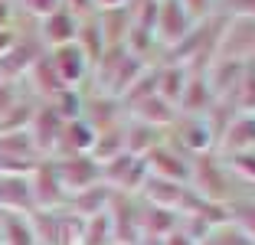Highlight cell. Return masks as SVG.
Instances as JSON below:
<instances>
[{"label":"cell","instance_id":"cell-15","mask_svg":"<svg viewBox=\"0 0 255 245\" xmlns=\"http://www.w3.org/2000/svg\"><path fill=\"white\" fill-rule=\"evenodd\" d=\"M213 102H216V98H213L206 79H203V75H187V85H183V95H180V108L183 112H187L190 118H196V115L210 112Z\"/></svg>","mask_w":255,"mask_h":245},{"label":"cell","instance_id":"cell-9","mask_svg":"<svg viewBox=\"0 0 255 245\" xmlns=\"http://www.w3.org/2000/svg\"><path fill=\"white\" fill-rule=\"evenodd\" d=\"M92 144H95V127H89L85 118H72L62 124V134H59V141H56V147L66 157H79L85 150H92Z\"/></svg>","mask_w":255,"mask_h":245},{"label":"cell","instance_id":"cell-40","mask_svg":"<svg viewBox=\"0 0 255 245\" xmlns=\"http://www.w3.org/2000/svg\"><path fill=\"white\" fill-rule=\"evenodd\" d=\"M33 167H36V160H30V157H0V173L3 177H23Z\"/></svg>","mask_w":255,"mask_h":245},{"label":"cell","instance_id":"cell-32","mask_svg":"<svg viewBox=\"0 0 255 245\" xmlns=\"http://www.w3.org/2000/svg\"><path fill=\"white\" fill-rule=\"evenodd\" d=\"M0 157H30L36 160V147H33L26 131H13V134H0Z\"/></svg>","mask_w":255,"mask_h":245},{"label":"cell","instance_id":"cell-11","mask_svg":"<svg viewBox=\"0 0 255 245\" xmlns=\"http://www.w3.org/2000/svg\"><path fill=\"white\" fill-rule=\"evenodd\" d=\"M219 141H223V147L229 150V154H246V150H252L255 147V115L242 112L239 118H233L226 124Z\"/></svg>","mask_w":255,"mask_h":245},{"label":"cell","instance_id":"cell-37","mask_svg":"<svg viewBox=\"0 0 255 245\" xmlns=\"http://www.w3.org/2000/svg\"><path fill=\"white\" fill-rule=\"evenodd\" d=\"M236 92H239V108L246 115H255V62L242 66V79L236 85Z\"/></svg>","mask_w":255,"mask_h":245},{"label":"cell","instance_id":"cell-36","mask_svg":"<svg viewBox=\"0 0 255 245\" xmlns=\"http://www.w3.org/2000/svg\"><path fill=\"white\" fill-rule=\"evenodd\" d=\"M131 167H134V157L128 154V150H121L118 157L105 160V167H102V177H105L108 183L125 186V183H128V173H131Z\"/></svg>","mask_w":255,"mask_h":245},{"label":"cell","instance_id":"cell-38","mask_svg":"<svg viewBox=\"0 0 255 245\" xmlns=\"http://www.w3.org/2000/svg\"><path fill=\"white\" fill-rule=\"evenodd\" d=\"M154 89H157V72H147V69H144V72L134 79V85H131L121 98H125L128 108H134L137 102H144L147 95H154Z\"/></svg>","mask_w":255,"mask_h":245},{"label":"cell","instance_id":"cell-18","mask_svg":"<svg viewBox=\"0 0 255 245\" xmlns=\"http://www.w3.org/2000/svg\"><path fill=\"white\" fill-rule=\"evenodd\" d=\"M183 85H187V69L183 66H164L157 72V89H154V95L177 108V105H180V95H183Z\"/></svg>","mask_w":255,"mask_h":245},{"label":"cell","instance_id":"cell-31","mask_svg":"<svg viewBox=\"0 0 255 245\" xmlns=\"http://www.w3.org/2000/svg\"><path fill=\"white\" fill-rule=\"evenodd\" d=\"M144 229H147L150 236L167 239L170 232H177V213H173V209L150 206V209H147V216H144Z\"/></svg>","mask_w":255,"mask_h":245},{"label":"cell","instance_id":"cell-33","mask_svg":"<svg viewBox=\"0 0 255 245\" xmlns=\"http://www.w3.org/2000/svg\"><path fill=\"white\" fill-rule=\"evenodd\" d=\"M33 236L36 239H46V245H59V236H62V219H56L49 209H39L36 216H33L30 223Z\"/></svg>","mask_w":255,"mask_h":245},{"label":"cell","instance_id":"cell-5","mask_svg":"<svg viewBox=\"0 0 255 245\" xmlns=\"http://www.w3.org/2000/svg\"><path fill=\"white\" fill-rule=\"evenodd\" d=\"M49 62H53L56 75H59V82L66 85V89L69 85H79V82L85 79V72H89V59H85L82 49L75 46V39L66 43V46H56L53 56H49Z\"/></svg>","mask_w":255,"mask_h":245},{"label":"cell","instance_id":"cell-35","mask_svg":"<svg viewBox=\"0 0 255 245\" xmlns=\"http://www.w3.org/2000/svg\"><path fill=\"white\" fill-rule=\"evenodd\" d=\"M121 59H125V46H105V49H102V56H98V62H95V79L102 82L105 89H108V82H112L115 69L121 66Z\"/></svg>","mask_w":255,"mask_h":245},{"label":"cell","instance_id":"cell-27","mask_svg":"<svg viewBox=\"0 0 255 245\" xmlns=\"http://www.w3.org/2000/svg\"><path fill=\"white\" fill-rule=\"evenodd\" d=\"M157 147V137H154V127H147V124H131L125 131V150L131 157H147L150 150Z\"/></svg>","mask_w":255,"mask_h":245},{"label":"cell","instance_id":"cell-8","mask_svg":"<svg viewBox=\"0 0 255 245\" xmlns=\"http://www.w3.org/2000/svg\"><path fill=\"white\" fill-rule=\"evenodd\" d=\"M108 219H112V239H118L121 245H137V232H141V226H137V216L134 209H131V203L125 200V196H115L108 200Z\"/></svg>","mask_w":255,"mask_h":245},{"label":"cell","instance_id":"cell-39","mask_svg":"<svg viewBox=\"0 0 255 245\" xmlns=\"http://www.w3.org/2000/svg\"><path fill=\"white\" fill-rule=\"evenodd\" d=\"M82 108H89V115H92L89 127H95V124H98V131H105V127H112V115H115V98L102 95V98H95V102H92V105H82Z\"/></svg>","mask_w":255,"mask_h":245},{"label":"cell","instance_id":"cell-41","mask_svg":"<svg viewBox=\"0 0 255 245\" xmlns=\"http://www.w3.org/2000/svg\"><path fill=\"white\" fill-rule=\"evenodd\" d=\"M157 7H160V0H141V13L134 16V26H144V30L154 33V26H157Z\"/></svg>","mask_w":255,"mask_h":245},{"label":"cell","instance_id":"cell-47","mask_svg":"<svg viewBox=\"0 0 255 245\" xmlns=\"http://www.w3.org/2000/svg\"><path fill=\"white\" fill-rule=\"evenodd\" d=\"M239 16H255V0H226Z\"/></svg>","mask_w":255,"mask_h":245},{"label":"cell","instance_id":"cell-52","mask_svg":"<svg viewBox=\"0 0 255 245\" xmlns=\"http://www.w3.org/2000/svg\"><path fill=\"white\" fill-rule=\"evenodd\" d=\"M92 3H98L102 10H118V7H125L128 0H92Z\"/></svg>","mask_w":255,"mask_h":245},{"label":"cell","instance_id":"cell-53","mask_svg":"<svg viewBox=\"0 0 255 245\" xmlns=\"http://www.w3.org/2000/svg\"><path fill=\"white\" fill-rule=\"evenodd\" d=\"M0 245H3V236H0Z\"/></svg>","mask_w":255,"mask_h":245},{"label":"cell","instance_id":"cell-10","mask_svg":"<svg viewBox=\"0 0 255 245\" xmlns=\"http://www.w3.org/2000/svg\"><path fill=\"white\" fill-rule=\"evenodd\" d=\"M36 59H39V46L30 43V39H20V43H13L3 56H0V79L3 82L16 79V75L26 72Z\"/></svg>","mask_w":255,"mask_h":245},{"label":"cell","instance_id":"cell-16","mask_svg":"<svg viewBox=\"0 0 255 245\" xmlns=\"http://www.w3.org/2000/svg\"><path fill=\"white\" fill-rule=\"evenodd\" d=\"M177 141H180L183 147H190V150L206 154V150H210V144L216 141V137H213L206 118H183L180 124H177Z\"/></svg>","mask_w":255,"mask_h":245},{"label":"cell","instance_id":"cell-28","mask_svg":"<svg viewBox=\"0 0 255 245\" xmlns=\"http://www.w3.org/2000/svg\"><path fill=\"white\" fill-rule=\"evenodd\" d=\"M30 72H33V82H36V89L43 92V95H59V92L66 89V85L59 82V75H56L49 56H39V59L30 66Z\"/></svg>","mask_w":255,"mask_h":245},{"label":"cell","instance_id":"cell-34","mask_svg":"<svg viewBox=\"0 0 255 245\" xmlns=\"http://www.w3.org/2000/svg\"><path fill=\"white\" fill-rule=\"evenodd\" d=\"M125 52L128 56H134V59H141L144 62V56H147L150 52V46H154V33L150 30H144V26H134V23H131V26H128V33H125Z\"/></svg>","mask_w":255,"mask_h":245},{"label":"cell","instance_id":"cell-45","mask_svg":"<svg viewBox=\"0 0 255 245\" xmlns=\"http://www.w3.org/2000/svg\"><path fill=\"white\" fill-rule=\"evenodd\" d=\"M23 7L30 10V13H36V16H49L53 10L62 7V0H23Z\"/></svg>","mask_w":255,"mask_h":245},{"label":"cell","instance_id":"cell-21","mask_svg":"<svg viewBox=\"0 0 255 245\" xmlns=\"http://www.w3.org/2000/svg\"><path fill=\"white\" fill-rule=\"evenodd\" d=\"M75 46L82 49V56L89 62H98L102 49H105V39H102V30H98V20L89 16V20L79 23V30H75Z\"/></svg>","mask_w":255,"mask_h":245},{"label":"cell","instance_id":"cell-6","mask_svg":"<svg viewBox=\"0 0 255 245\" xmlns=\"http://www.w3.org/2000/svg\"><path fill=\"white\" fill-rule=\"evenodd\" d=\"M193 177H196V186L203 190V200L210 203H223L229 196V180H226V170H219V163L213 160L210 154H203L193 167Z\"/></svg>","mask_w":255,"mask_h":245},{"label":"cell","instance_id":"cell-43","mask_svg":"<svg viewBox=\"0 0 255 245\" xmlns=\"http://www.w3.org/2000/svg\"><path fill=\"white\" fill-rule=\"evenodd\" d=\"M236 223L242 236H255V206H239L236 209Z\"/></svg>","mask_w":255,"mask_h":245},{"label":"cell","instance_id":"cell-49","mask_svg":"<svg viewBox=\"0 0 255 245\" xmlns=\"http://www.w3.org/2000/svg\"><path fill=\"white\" fill-rule=\"evenodd\" d=\"M13 43H16V39H13V33H10V30H0V56H3V52H7Z\"/></svg>","mask_w":255,"mask_h":245},{"label":"cell","instance_id":"cell-2","mask_svg":"<svg viewBox=\"0 0 255 245\" xmlns=\"http://www.w3.org/2000/svg\"><path fill=\"white\" fill-rule=\"evenodd\" d=\"M56 170H59V180L66 190H89L102 180V163L92 160L89 154H79V157H62L56 163Z\"/></svg>","mask_w":255,"mask_h":245},{"label":"cell","instance_id":"cell-7","mask_svg":"<svg viewBox=\"0 0 255 245\" xmlns=\"http://www.w3.org/2000/svg\"><path fill=\"white\" fill-rule=\"evenodd\" d=\"M62 124H66V121L59 118V112H56L53 105L36 108V115H33V121H30L33 147H36V150H53L56 141H59V134H62Z\"/></svg>","mask_w":255,"mask_h":245},{"label":"cell","instance_id":"cell-13","mask_svg":"<svg viewBox=\"0 0 255 245\" xmlns=\"http://www.w3.org/2000/svg\"><path fill=\"white\" fill-rule=\"evenodd\" d=\"M75 30H79V20H75V13L69 7H59V10H53V13L43 20V36H46V43L53 46H66V43H72L75 39Z\"/></svg>","mask_w":255,"mask_h":245},{"label":"cell","instance_id":"cell-20","mask_svg":"<svg viewBox=\"0 0 255 245\" xmlns=\"http://www.w3.org/2000/svg\"><path fill=\"white\" fill-rule=\"evenodd\" d=\"M0 206L7 209H33L30 183L23 177H0Z\"/></svg>","mask_w":255,"mask_h":245},{"label":"cell","instance_id":"cell-22","mask_svg":"<svg viewBox=\"0 0 255 245\" xmlns=\"http://www.w3.org/2000/svg\"><path fill=\"white\" fill-rule=\"evenodd\" d=\"M108 200H112V193H108V186H89V190H79L72 200V209L79 216H85V219H92V216L105 213L108 209Z\"/></svg>","mask_w":255,"mask_h":245},{"label":"cell","instance_id":"cell-23","mask_svg":"<svg viewBox=\"0 0 255 245\" xmlns=\"http://www.w3.org/2000/svg\"><path fill=\"white\" fill-rule=\"evenodd\" d=\"M121 150H125V131H121L118 124H112V127H105V131L95 134V144H92V160L105 163V160H112V157H118Z\"/></svg>","mask_w":255,"mask_h":245},{"label":"cell","instance_id":"cell-42","mask_svg":"<svg viewBox=\"0 0 255 245\" xmlns=\"http://www.w3.org/2000/svg\"><path fill=\"white\" fill-rule=\"evenodd\" d=\"M229 163H233V170H239L246 180H255V154L246 150V154H229Z\"/></svg>","mask_w":255,"mask_h":245},{"label":"cell","instance_id":"cell-19","mask_svg":"<svg viewBox=\"0 0 255 245\" xmlns=\"http://www.w3.org/2000/svg\"><path fill=\"white\" fill-rule=\"evenodd\" d=\"M131 112H134L137 121H141V124H147V127H154V124H170V121L177 118V108H173V105H167L164 98H157V95H147L144 102H137Z\"/></svg>","mask_w":255,"mask_h":245},{"label":"cell","instance_id":"cell-51","mask_svg":"<svg viewBox=\"0 0 255 245\" xmlns=\"http://www.w3.org/2000/svg\"><path fill=\"white\" fill-rule=\"evenodd\" d=\"M7 23H10V3L0 0V30H7Z\"/></svg>","mask_w":255,"mask_h":245},{"label":"cell","instance_id":"cell-50","mask_svg":"<svg viewBox=\"0 0 255 245\" xmlns=\"http://www.w3.org/2000/svg\"><path fill=\"white\" fill-rule=\"evenodd\" d=\"M69 3V10H72V13H85V10L92 7V0H66Z\"/></svg>","mask_w":255,"mask_h":245},{"label":"cell","instance_id":"cell-14","mask_svg":"<svg viewBox=\"0 0 255 245\" xmlns=\"http://www.w3.org/2000/svg\"><path fill=\"white\" fill-rule=\"evenodd\" d=\"M144 160H147V170H154V177H160V180L183 183V180L190 177V167L173 154V150H167V147H154Z\"/></svg>","mask_w":255,"mask_h":245},{"label":"cell","instance_id":"cell-24","mask_svg":"<svg viewBox=\"0 0 255 245\" xmlns=\"http://www.w3.org/2000/svg\"><path fill=\"white\" fill-rule=\"evenodd\" d=\"M141 72H144V62L125 52V59H121L118 69H115V75H112V82H108V89H105V92H108L112 98H121L128 89H131V85H134V79H137Z\"/></svg>","mask_w":255,"mask_h":245},{"label":"cell","instance_id":"cell-17","mask_svg":"<svg viewBox=\"0 0 255 245\" xmlns=\"http://www.w3.org/2000/svg\"><path fill=\"white\" fill-rule=\"evenodd\" d=\"M144 193H147L150 206H160V209H177L187 190H183L180 183H173V180L147 177V180H144Z\"/></svg>","mask_w":255,"mask_h":245},{"label":"cell","instance_id":"cell-29","mask_svg":"<svg viewBox=\"0 0 255 245\" xmlns=\"http://www.w3.org/2000/svg\"><path fill=\"white\" fill-rule=\"evenodd\" d=\"M33 115H36V105H30V102H13L7 112L0 115V134L23 131V127L33 121Z\"/></svg>","mask_w":255,"mask_h":245},{"label":"cell","instance_id":"cell-30","mask_svg":"<svg viewBox=\"0 0 255 245\" xmlns=\"http://www.w3.org/2000/svg\"><path fill=\"white\" fill-rule=\"evenodd\" d=\"M108 242H112V219H108V209H105V213L85 219L82 245H108Z\"/></svg>","mask_w":255,"mask_h":245},{"label":"cell","instance_id":"cell-25","mask_svg":"<svg viewBox=\"0 0 255 245\" xmlns=\"http://www.w3.org/2000/svg\"><path fill=\"white\" fill-rule=\"evenodd\" d=\"M128 10L118 7V10H105L102 20H98V30H102V39L105 46H121L125 43V33H128Z\"/></svg>","mask_w":255,"mask_h":245},{"label":"cell","instance_id":"cell-48","mask_svg":"<svg viewBox=\"0 0 255 245\" xmlns=\"http://www.w3.org/2000/svg\"><path fill=\"white\" fill-rule=\"evenodd\" d=\"M164 245H196V242H193V239H187L183 232H170V236L164 239Z\"/></svg>","mask_w":255,"mask_h":245},{"label":"cell","instance_id":"cell-4","mask_svg":"<svg viewBox=\"0 0 255 245\" xmlns=\"http://www.w3.org/2000/svg\"><path fill=\"white\" fill-rule=\"evenodd\" d=\"M190 16L180 7V0H160L157 7V26H154V36H160V43L177 46L183 36L190 33Z\"/></svg>","mask_w":255,"mask_h":245},{"label":"cell","instance_id":"cell-1","mask_svg":"<svg viewBox=\"0 0 255 245\" xmlns=\"http://www.w3.org/2000/svg\"><path fill=\"white\" fill-rule=\"evenodd\" d=\"M255 52V16H236L226 23V33L219 36L216 59H239L246 62Z\"/></svg>","mask_w":255,"mask_h":245},{"label":"cell","instance_id":"cell-46","mask_svg":"<svg viewBox=\"0 0 255 245\" xmlns=\"http://www.w3.org/2000/svg\"><path fill=\"white\" fill-rule=\"evenodd\" d=\"M206 245H252V239L242 236L239 229H233V232H223V236H213Z\"/></svg>","mask_w":255,"mask_h":245},{"label":"cell","instance_id":"cell-44","mask_svg":"<svg viewBox=\"0 0 255 245\" xmlns=\"http://www.w3.org/2000/svg\"><path fill=\"white\" fill-rule=\"evenodd\" d=\"M180 7L187 10L190 20H206V13H210L213 0H180Z\"/></svg>","mask_w":255,"mask_h":245},{"label":"cell","instance_id":"cell-3","mask_svg":"<svg viewBox=\"0 0 255 245\" xmlns=\"http://www.w3.org/2000/svg\"><path fill=\"white\" fill-rule=\"evenodd\" d=\"M62 193H66V186H62V180H59L56 163L36 160V167H33V183H30L33 206H39V209H53L56 203H62Z\"/></svg>","mask_w":255,"mask_h":245},{"label":"cell","instance_id":"cell-12","mask_svg":"<svg viewBox=\"0 0 255 245\" xmlns=\"http://www.w3.org/2000/svg\"><path fill=\"white\" fill-rule=\"evenodd\" d=\"M242 66L246 62H239V59H213L210 72L203 75L206 85H210V92H213V98H223L229 89L236 92V85L242 79Z\"/></svg>","mask_w":255,"mask_h":245},{"label":"cell","instance_id":"cell-26","mask_svg":"<svg viewBox=\"0 0 255 245\" xmlns=\"http://www.w3.org/2000/svg\"><path fill=\"white\" fill-rule=\"evenodd\" d=\"M0 236H3V245H36V236H33L30 223L16 213L0 219Z\"/></svg>","mask_w":255,"mask_h":245}]
</instances>
